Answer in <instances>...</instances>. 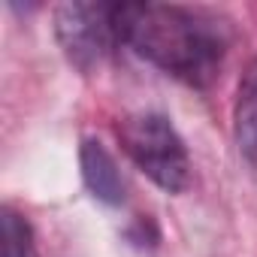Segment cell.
I'll return each mask as SVG.
<instances>
[{
  "label": "cell",
  "mask_w": 257,
  "mask_h": 257,
  "mask_svg": "<svg viewBox=\"0 0 257 257\" xmlns=\"http://www.w3.org/2000/svg\"><path fill=\"white\" fill-rule=\"evenodd\" d=\"M121 43L164 73L206 88L230 49V28L221 16L176 4H115Z\"/></svg>",
  "instance_id": "cell-1"
},
{
  "label": "cell",
  "mask_w": 257,
  "mask_h": 257,
  "mask_svg": "<svg viewBox=\"0 0 257 257\" xmlns=\"http://www.w3.org/2000/svg\"><path fill=\"white\" fill-rule=\"evenodd\" d=\"M55 37L76 70H97L115 43H121L115 4H82V0L61 4L55 10Z\"/></svg>",
  "instance_id": "cell-3"
},
{
  "label": "cell",
  "mask_w": 257,
  "mask_h": 257,
  "mask_svg": "<svg viewBox=\"0 0 257 257\" xmlns=\"http://www.w3.org/2000/svg\"><path fill=\"white\" fill-rule=\"evenodd\" d=\"M233 137L245 164L257 170V58H251L239 76L233 103Z\"/></svg>",
  "instance_id": "cell-5"
},
{
  "label": "cell",
  "mask_w": 257,
  "mask_h": 257,
  "mask_svg": "<svg viewBox=\"0 0 257 257\" xmlns=\"http://www.w3.org/2000/svg\"><path fill=\"white\" fill-rule=\"evenodd\" d=\"M79 161H82V179H85L88 191L106 206H121L127 197V185H124V176H121L115 158L106 152V146L100 140H85Z\"/></svg>",
  "instance_id": "cell-4"
},
{
  "label": "cell",
  "mask_w": 257,
  "mask_h": 257,
  "mask_svg": "<svg viewBox=\"0 0 257 257\" xmlns=\"http://www.w3.org/2000/svg\"><path fill=\"white\" fill-rule=\"evenodd\" d=\"M0 230H4V257H37L34 230L25 215L7 206L0 218Z\"/></svg>",
  "instance_id": "cell-6"
},
{
  "label": "cell",
  "mask_w": 257,
  "mask_h": 257,
  "mask_svg": "<svg viewBox=\"0 0 257 257\" xmlns=\"http://www.w3.org/2000/svg\"><path fill=\"white\" fill-rule=\"evenodd\" d=\"M118 140L137 170L146 173L161 191L182 194L191 185V158L170 118L158 112L124 115L118 121Z\"/></svg>",
  "instance_id": "cell-2"
}]
</instances>
